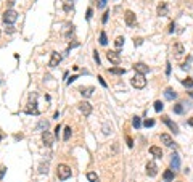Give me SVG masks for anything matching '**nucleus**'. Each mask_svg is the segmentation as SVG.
I'll return each mask as SVG.
<instances>
[{
	"instance_id": "f3484780",
	"label": "nucleus",
	"mask_w": 193,
	"mask_h": 182,
	"mask_svg": "<svg viewBox=\"0 0 193 182\" xmlns=\"http://www.w3.org/2000/svg\"><path fill=\"white\" fill-rule=\"evenodd\" d=\"M93 90H95L93 87H81L79 89V92H81V95H82V97H90V95L93 94Z\"/></svg>"
},
{
	"instance_id": "5701e85b",
	"label": "nucleus",
	"mask_w": 193,
	"mask_h": 182,
	"mask_svg": "<svg viewBox=\"0 0 193 182\" xmlns=\"http://www.w3.org/2000/svg\"><path fill=\"white\" fill-rule=\"evenodd\" d=\"M182 84L188 89H193V79L192 77H187V79H182Z\"/></svg>"
},
{
	"instance_id": "c85d7f7f",
	"label": "nucleus",
	"mask_w": 193,
	"mask_h": 182,
	"mask_svg": "<svg viewBox=\"0 0 193 182\" xmlns=\"http://www.w3.org/2000/svg\"><path fill=\"white\" fill-rule=\"evenodd\" d=\"M183 103H179V105H174V111H176V113H179V115H180V113H183Z\"/></svg>"
},
{
	"instance_id": "aec40b11",
	"label": "nucleus",
	"mask_w": 193,
	"mask_h": 182,
	"mask_svg": "<svg viewBox=\"0 0 193 182\" xmlns=\"http://www.w3.org/2000/svg\"><path fill=\"white\" fill-rule=\"evenodd\" d=\"M174 53H176L177 56H180V55H183V45L182 44H174Z\"/></svg>"
},
{
	"instance_id": "c9c22d12",
	"label": "nucleus",
	"mask_w": 193,
	"mask_h": 182,
	"mask_svg": "<svg viewBox=\"0 0 193 182\" xmlns=\"http://www.w3.org/2000/svg\"><path fill=\"white\" fill-rule=\"evenodd\" d=\"M5 171H7V169H5L3 166H0V179H2V177L5 176Z\"/></svg>"
},
{
	"instance_id": "49530a36",
	"label": "nucleus",
	"mask_w": 193,
	"mask_h": 182,
	"mask_svg": "<svg viewBox=\"0 0 193 182\" xmlns=\"http://www.w3.org/2000/svg\"><path fill=\"white\" fill-rule=\"evenodd\" d=\"M190 95H192V97H193V92H190Z\"/></svg>"
},
{
	"instance_id": "b1692460",
	"label": "nucleus",
	"mask_w": 193,
	"mask_h": 182,
	"mask_svg": "<svg viewBox=\"0 0 193 182\" xmlns=\"http://www.w3.org/2000/svg\"><path fill=\"white\" fill-rule=\"evenodd\" d=\"M87 179H89L90 182H100V179H98V176H96L95 172H89V174H87Z\"/></svg>"
},
{
	"instance_id": "79ce46f5",
	"label": "nucleus",
	"mask_w": 193,
	"mask_h": 182,
	"mask_svg": "<svg viewBox=\"0 0 193 182\" xmlns=\"http://www.w3.org/2000/svg\"><path fill=\"white\" fill-rule=\"evenodd\" d=\"M166 66H167V68H166V73H167V74H169V73H171V65H169V63H167V65H166Z\"/></svg>"
},
{
	"instance_id": "dca6fc26",
	"label": "nucleus",
	"mask_w": 193,
	"mask_h": 182,
	"mask_svg": "<svg viewBox=\"0 0 193 182\" xmlns=\"http://www.w3.org/2000/svg\"><path fill=\"white\" fill-rule=\"evenodd\" d=\"M150 153H151L155 158H158V160H161V158H162V150L159 147H155V145L150 147Z\"/></svg>"
},
{
	"instance_id": "f8f14e48",
	"label": "nucleus",
	"mask_w": 193,
	"mask_h": 182,
	"mask_svg": "<svg viewBox=\"0 0 193 182\" xmlns=\"http://www.w3.org/2000/svg\"><path fill=\"white\" fill-rule=\"evenodd\" d=\"M171 156H172V158H171V168L176 171V169L180 168V158H179V155H177V153H172Z\"/></svg>"
},
{
	"instance_id": "f03ea898",
	"label": "nucleus",
	"mask_w": 193,
	"mask_h": 182,
	"mask_svg": "<svg viewBox=\"0 0 193 182\" xmlns=\"http://www.w3.org/2000/svg\"><path fill=\"white\" fill-rule=\"evenodd\" d=\"M131 84L134 85L135 89H143L145 85H146V79H145L143 74H135L131 79Z\"/></svg>"
},
{
	"instance_id": "2f4dec72",
	"label": "nucleus",
	"mask_w": 193,
	"mask_h": 182,
	"mask_svg": "<svg viewBox=\"0 0 193 182\" xmlns=\"http://www.w3.org/2000/svg\"><path fill=\"white\" fill-rule=\"evenodd\" d=\"M108 15H110V11H105V13H103V16H101V23H103V24L108 21Z\"/></svg>"
},
{
	"instance_id": "4c0bfd02",
	"label": "nucleus",
	"mask_w": 193,
	"mask_h": 182,
	"mask_svg": "<svg viewBox=\"0 0 193 182\" xmlns=\"http://www.w3.org/2000/svg\"><path fill=\"white\" fill-rule=\"evenodd\" d=\"M77 79V76H71V77H69V79H68V84H71V82H74V81H76Z\"/></svg>"
},
{
	"instance_id": "6e6552de",
	"label": "nucleus",
	"mask_w": 193,
	"mask_h": 182,
	"mask_svg": "<svg viewBox=\"0 0 193 182\" xmlns=\"http://www.w3.org/2000/svg\"><path fill=\"white\" fill-rule=\"evenodd\" d=\"M42 142H44L47 147H52L53 145V135L48 132V131H44V132H42Z\"/></svg>"
},
{
	"instance_id": "c756f323",
	"label": "nucleus",
	"mask_w": 193,
	"mask_h": 182,
	"mask_svg": "<svg viewBox=\"0 0 193 182\" xmlns=\"http://www.w3.org/2000/svg\"><path fill=\"white\" fill-rule=\"evenodd\" d=\"M143 124H145V127H151V126H155V121L153 119H146Z\"/></svg>"
},
{
	"instance_id": "cd10ccee",
	"label": "nucleus",
	"mask_w": 193,
	"mask_h": 182,
	"mask_svg": "<svg viewBox=\"0 0 193 182\" xmlns=\"http://www.w3.org/2000/svg\"><path fill=\"white\" fill-rule=\"evenodd\" d=\"M162 108H164V105H162V102H159V100H156V102H155V110H156V111H161Z\"/></svg>"
},
{
	"instance_id": "7ed1b4c3",
	"label": "nucleus",
	"mask_w": 193,
	"mask_h": 182,
	"mask_svg": "<svg viewBox=\"0 0 193 182\" xmlns=\"http://www.w3.org/2000/svg\"><path fill=\"white\" fill-rule=\"evenodd\" d=\"M16 19H18V13L15 10H11V8L3 13V23L5 24H13Z\"/></svg>"
},
{
	"instance_id": "f257e3e1",
	"label": "nucleus",
	"mask_w": 193,
	"mask_h": 182,
	"mask_svg": "<svg viewBox=\"0 0 193 182\" xmlns=\"http://www.w3.org/2000/svg\"><path fill=\"white\" fill-rule=\"evenodd\" d=\"M56 176H58L60 181H66V179L71 177V168L68 165H58L56 169Z\"/></svg>"
},
{
	"instance_id": "f704fd0d",
	"label": "nucleus",
	"mask_w": 193,
	"mask_h": 182,
	"mask_svg": "<svg viewBox=\"0 0 193 182\" xmlns=\"http://www.w3.org/2000/svg\"><path fill=\"white\" fill-rule=\"evenodd\" d=\"M142 42H143V39H142V37H137V39H134V44H135V45H140Z\"/></svg>"
},
{
	"instance_id": "72a5a7b5",
	"label": "nucleus",
	"mask_w": 193,
	"mask_h": 182,
	"mask_svg": "<svg viewBox=\"0 0 193 182\" xmlns=\"http://www.w3.org/2000/svg\"><path fill=\"white\" fill-rule=\"evenodd\" d=\"M92 15H93V10H92V8H89V10H87L85 18H87V19H90V18H92Z\"/></svg>"
},
{
	"instance_id": "39448f33",
	"label": "nucleus",
	"mask_w": 193,
	"mask_h": 182,
	"mask_svg": "<svg viewBox=\"0 0 193 182\" xmlns=\"http://www.w3.org/2000/svg\"><path fill=\"white\" fill-rule=\"evenodd\" d=\"M124 19H126V24L127 26H135V23H137V18H135V13L131 10H127L124 13Z\"/></svg>"
},
{
	"instance_id": "20e7f679",
	"label": "nucleus",
	"mask_w": 193,
	"mask_h": 182,
	"mask_svg": "<svg viewBox=\"0 0 193 182\" xmlns=\"http://www.w3.org/2000/svg\"><path fill=\"white\" fill-rule=\"evenodd\" d=\"M106 58H108V61H111L113 65H119L121 63V55L117 52H114V50H108L106 52Z\"/></svg>"
},
{
	"instance_id": "de8ad7c7",
	"label": "nucleus",
	"mask_w": 193,
	"mask_h": 182,
	"mask_svg": "<svg viewBox=\"0 0 193 182\" xmlns=\"http://www.w3.org/2000/svg\"><path fill=\"white\" fill-rule=\"evenodd\" d=\"M71 2H72V0H71Z\"/></svg>"
},
{
	"instance_id": "423d86ee",
	"label": "nucleus",
	"mask_w": 193,
	"mask_h": 182,
	"mask_svg": "<svg viewBox=\"0 0 193 182\" xmlns=\"http://www.w3.org/2000/svg\"><path fill=\"white\" fill-rule=\"evenodd\" d=\"M146 174H148L150 177H155V176L158 174V166H156L155 161H148V163H146Z\"/></svg>"
},
{
	"instance_id": "473e14b6",
	"label": "nucleus",
	"mask_w": 193,
	"mask_h": 182,
	"mask_svg": "<svg viewBox=\"0 0 193 182\" xmlns=\"http://www.w3.org/2000/svg\"><path fill=\"white\" fill-rule=\"evenodd\" d=\"M93 58H95L96 63H100V55H98V52H96V50L93 52Z\"/></svg>"
},
{
	"instance_id": "a878e982",
	"label": "nucleus",
	"mask_w": 193,
	"mask_h": 182,
	"mask_svg": "<svg viewBox=\"0 0 193 182\" xmlns=\"http://www.w3.org/2000/svg\"><path fill=\"white\" fill-rule=\"evenodd\" d=\"M69 137H71V127L66 126V127H65V134H63V139H65V140H69Z\"/></svg>"
},
{
	"instance_id": "c03bdc74",
	"label": "nucleus",
	"mask_w": 193,
	"mask_h": 182,
	"mask_svg": "<svg viewBox=\"0 0 193 182\" xmlns=\"http://www.w3.org/2000/svg\"><path fill=\"white\" fill-rule=\"evenodd\" d=\"M188 124H190V126L193 127V118H190V119H188Z\"/></svg>"
},
{
	"instance_id": "37998d69",
	"label": "nucleus",
	"mask_w": 193,
	"mask_h": 182,
	"mask_svg": "<svg viewBox=\"0 0 193 182\" xmlns=\"http://www.w3.org/2000/svg\"><path fill=\"white\" fill-rule=\"evenodd\" d=\"M58 132H60V126H56V127H55V135H56V137H58Z\"/></svg>"
},
{
	"instance_id": "1a4fd4ad",
	"label": "nucleus",
	"mask_w": 193,
	"mask_h": 182,
	"mask_svg": "<svg viewBox=\"0 0 193 182\" xmlns=\"http://www.w3.org/2000/svg\"><path fill=\"white\" fill-rule=\"evenodd\" d=\"M134 69H135V73H137V74H143V76H145V74L150 71V68L146 66L145 63H135L134 65Z\"/></svg>"
},
{
	"instance_id": "4be33fe9",
	"label": "nucleus",
	"mask_w": 193,
	"mask_h": 182,
	"mask_svg": "<svg viewBox=\"0 0 193 182\" xmlns=\"http://www.w3.org/2000/svg\"><path fill=\"white\" fill-rule=\"evenodd\" d=\"M98 42H100V45H106V44H108L106 32H105V31H101V32H100V39H98Z\"/></svg>"
},
{
	"instance_id": "412c9836",
	"label": "nucleus",
	"mask_w": 193,
	"mask_h": 182,
	"mask_svg": "<svg viewBox=\"0 0 193 182\" xmlns=\"http://www.w3.org/2000/svg\"><path fill=\"white\" fill-rule=\"evenodd\" d=\"M108 73H111V74H121V76H122V74L126 73V69H124V68H110V69H108Z\"/></svg>"
},
{
	"instance_id": "2eb2a0df",
	"label": "nucleus",
	"mask_w": 193,
	"mask_h": 182,
	"mask_svg": "<svg viewBox=\"0 0 193 182\" xmlns=\"http://www.w3.org/2000/svg\"><path fill=\"white\" fill-rule=\"evenodd\" d=\"M161 142L166 145V147H172L174 145V140H172V137L169 135V134H161Z\"/></svg>"
},
{
	"instance_id": "4468645a",
	"label": "nucleus",
	"mask_w": 193,
	"mask_h": 182,
	"mask_svg": "<svg viewBox=\"0 0 193 182\" xmlns=\"http://www.w3.org/2000/svg\"><path fill=\"white\" fill-rule=\"evenodd\" d=\"M167 3H166V2H161V3L158 5V8H156V13L159 15V16H166V15H167Z\"/></svg>"
},
{
	"instance_id": "ea45409f",
	"label": "nucleus",
	"mask_w": 193,
	"mask_h": 182,
	"mask_svg": "<svg viewBox=\"0 0 193 182\" xmlns=\"http://www.w3.org/2000/svg\"><path fill=\"white\" fill-rule=\"evenodd\" d=\"M39 127H45V129H47V127H48V123H47V121H45V123L42 121V123L39 124Z\"/></svg>"
},
{
	"instance_id": "a18cd8bd",
	"label": "nucleus",
	"mask_w": 193,
	"mask_h": 182,
	"mask_svg": "<svg viewBox=\"0 0 193 182\" xmlns=\"http://www.w3.org/2000/svg\"><path fill=\"white\" fill-rule=\"evenodd\" d=\"M2 139H3V135H2V134H0V140H2Z\"/></svg>"
},
{
	"instance_id": "9b49d317",
	"label": "nucleus",
	"mask_w": 193,
	"mask_h": 182,
	"mask_svg": "<svg viewBox=\"0 0 193 182\" xmlns=\"http://www.w3.org/2000/svg\"><path fill=\"white\" fill-rule=\"evenodd\" d=\"M161 119H162V123H166V124L169 126V129H171V131H174V134H177V132H179V126H177V124L174 123V121H171V119H169L167 116H162Z\"/></svg>"
},
{
	"instance_id": "58836bf2",
	"label": "nucleus",
	"mask_w": 193,
	"mask_h": 182,
	"mask_svg": "<svg viewBox=\"0 0 193 182\" xmlns=\"http://www.w3.org/2000/svg\"><path fill=\"white\" fill-rule=\"evenodd\" d=\"M79 45V42H72V44H69V47H68V50H71L72 47H77Z\"/></svg>"
},
{
	"instance_id": "bb28decb",
	"label": "nucleus",
	"mask_w": 193,
	"mask_h": 182,
	"mask_svg": "<svg viewBox=\"0 0 193 182\" xmlns=\"http://www.w3.org/2000/svg\"><path fill=\"white\" fill-rule=\"evenodd\" d=\"M140 124H142V121H140V118H138V116H135L134 119H132V126L135 127V129H138V127H140Z\"/></svg>"
},
{
	"instance_id": "9d476101",
	"label": "nucleus",
	"mask_w": 193,
	"mask_h": 182,
	"mask_svg": "<svg viewBox=\"0 0 193 182\" xmlns=\"http://www.w3.org/2000/svg\"><path fill=\"white\" fill-rule=\"evenodd\" d=\"M79 110H81V113H84V116H89L90 113H92V105H90L89 102H81Z\"/></svg>"
},
{
	"instance_id": "a19ab883",
	"label": "nucleus",
	"mask_w": 193,
	"mask_h": 182,
	"mask_svg": "<svg viewBox=\"0 0 193 182\" xmlns=\"http://www.w3.org/2000/svg\"><path fill=\"white\" fill-rule=\"evenodd\" d=\"M105 5H106V0H101L100 3H98V7H100V8H103V7H105Z\"/></svg>"
},
{
	"instance_id": "6ab92c4d",
	"label": "nucleus",
	"mask_w": 193,
	"mask_h": 182,
	"mask_svg": "<svg viewBox=\"0 0 193 182\" xmlns=\"http://www.w3.org/2000/svg\"><path fill=\"white\" fill-rule=\"evenodd\" d=\"M164 97L167 98V100H174V98L177 97V94H176V92H174L171 87H167V89L164 90Z\"/></svg>"
},
{
	"instance_id": "0eeeda50",
	"label": "nucleus",
	"mask_w": 193,
	"mask_h": 182,
	"mask_svg": "<svg viewBox=\"0 0 193 182\" xmlns=\"http://www.w3.org/2000/svg\"><path fill=\"white\" fill-rule=\"evenodd\" d=\"M61 58H63V56L60 55L58 52H53V53H52V56H50V61H48V66H52V68L58 66V63L61 61Z\"/></svg>"
},
{
	"instance_id": "7c9ffc66",
	"label": "nucleus",
	"mask_w": 193,
	"mask_h": 182,
	"mask_svg": "<svg viewBox=\"0 0 193 182\" xmlns=\"http://www.w3.org/2000/svg\"><path fill=\"white\" fill-rule=\"evenodd\" d=\"M126 142H127V147L129 148H132V147H134V142H132V139H131V137H126Z\"/></svg>"
},
{
	"instance_id": "e433bc0d",
	"label": "nucleus",
	"mask_w": 193,
	"mask_h": 182,
	"mask_svg": "<svg viewBox=\"0 0 193 182\" xmlns=\"http://www.w3.org/2000/svg\"><path fill=\"white\" fill-rule=\"evenodd\" d=\"M98 81H100V84L103 85V87H106V82H105V79H103L101 76H98Z\"/></svg>"
},
{
	"instance_id": "393cba45",
	"label": "nucleus",
	"mask_w": 193,
	"mask_h": 182,
	"mask_svg": "<svg viewBox=\"0 0 193 182\" xmlns=\"http://www.w3.org/2000/svg\"><path fill=\"white\" fill-rule=\"evenodd\" d=\"M114 45H116V49H121V47L124 45V37H116V40H114Z\"/></svg>"
},
{
	"instance_id": "a211bd4d",
	"label": "nucleus",
	"mask_w": 193,
	"mask_h": 182,
	"mask_svg": "<svg viewBox=\"0 0 193 182\" xmlns=\"http://www.w3.org/2000/svg\"><path fill=\"white\" fill-rule=\"evenodd\" d=\"M162 177H164V182H172V181H174V171H172V169H167V171H164Z\"/></svg>"
},
{
	"instance_id": "ddd939ff",
	"label": "nucleus",
	"mask_w": 193,
	"mask_h": 182,
	"mask_svg": "<svg viewBox=\"0 0 193 182\" xmlns=\"http://www.w3.org/2000/svg\"><path fill=\"white\" fill-rule=\"evenodd\" d=\"M26 113H28V115H35V116H37V115H39L37 103H35V102L28 103V106H26Z\"/></svg>"
}]
</instances>
